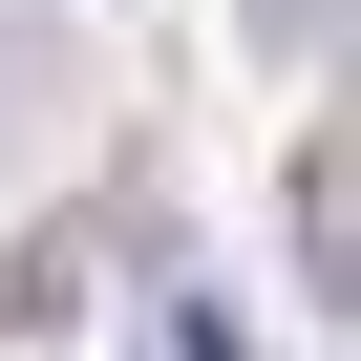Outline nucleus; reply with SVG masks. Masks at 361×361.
Instances as JSON below:
<instances>
[{"label": "nucleus", "instance_id": "f257e3e1", "mask_svg": "<svg viewBox=\"0 0 361 361\" xmlns=\"http://www.w3.org/2000/svg\"><path fill=\"white\" fill-rule=\"evenodd\" d=\"M149 361H234V319H213V298H170V319H149Z\"/></svg>", "mask_w": 361, "mask_h": 361}]
</instances>
